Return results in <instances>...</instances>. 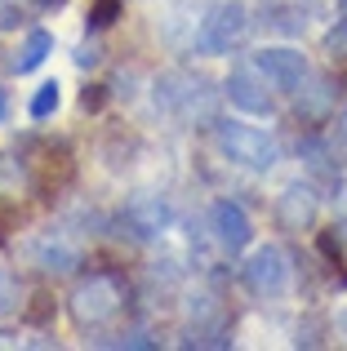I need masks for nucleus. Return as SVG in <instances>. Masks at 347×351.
Masks as SVG:
<instances>
[{
	"label": "nucleus",
	"mask_w": 347,
	"mask_h": 351,
	"mask_svg": "<svg viewBox=\"0 0 347 351\" xmlns=\"http://www.w3.org/2000/svg\"><path fill=\"white\" fill-rule=\"evenodd\" d=\"M130 223L139 227V236H152V232H160V227L169 223V209L160 205V200H134L130 205Z\"/></svg>",
	"instance_id": "10"
},
{
	"label": "nucleus",
	"mask_w": 347,
	"mask_h": 351,
	"mask_svg": "<svg viewBox=\"0 0 347 351\" xmlns=\"http://www.w3.org/2000/svg\"><path fill=\"white\" fill-rule=\"evenodd\" d=\"M245 23H250V14H245L241 5L209 9V18L200 23V32H196V49L200 53H232V45L245 36Z\"/></svg>",
	"instance_id": "4"
},
{
	"label": "nucleus",
	"mask_w": 347,
	"mask_h": 351,
	"mask_svg": "<svg viewBox=\"0 0 347 351\" xmlns=\"http://www.w3.org/2000/svg\"><path fill=\"white\" fill-rule=\"evenodd\" d=\"M14 307H18V280L9 271H0V316L14 311Z\"/></svg>",
	"instance_id": "14"
},
{
	"label": "nucleus",
	"mask_w": 347,
	"mask_h": 351,
	"mask_svg": "<svg viewBox=\"0 0 347 351\" xmlns=\"http://www.w3.org/2000/svg\"><path fill=\"white\" fill-rule=\"evenodd\" d=\"M36 263H40V271H71L76 254L67 245H36Z\"/></svg>",
	"instance_id": "11"
},
{
	"label": "nucleus",
	"mask_w": 347,
	"mask_h": 351,
	"mask_svg": "<svg viewBox=\"0 0 347 351\" xmlns=\"http://www.w3.org/2000/svg\"><path fill=\"white\" fill-rule=\"evenodd\" d=\"M254 67H259L276 89H285V94H298L303 80H307V58L298 49H289V45H272V49H263L259 58H254Z\"/></svg>",
	"instance_id": "5"
},
{
	"label": "nucleus",
	"mask_w": 347,
	"mask_h": 351,
	"mask_svg": "<svg viewBox=\"0 0 347 351\" xmlns=\"http://www.w3.org/2000/svg\"><path fill=\"white\" fill-rule=\"evenodd\" d=\"M325 45H330L334 58H339V53H347V18H339V27L330 32V40H325Z\"/></svg>",
	"instance_id": "15"
},
{
	"label": "nucleus",
	"mask_w": 347,
	"mask_h": 351,
	"mask_svg": "<svg viewBox=\"0 0 347 351\" xmlns=\"http://www.w3.org/2000/svg\"><path fill=\"white\" fill-rule=\"evenodd\" d=\"M5 116H9V94L0 89V120H5Z\"/></svg>",
	"instance_id": "18"
},
{
	"label": "nucleus",
	"mask_w": 347,
	"mask_h": 351,
	"mask_svg": "<svg viewBox=\"0 0 347 351\" xmlns=\"http://www.w3.org/2000/svg\"><path fill=\"white\" fill-rule=\"evenodd\" d=\"M316 209H321V200H316L312 187H285L276 200V223L285 232H307L316 223Z\"/></svg>",
	"instance_id": "8"
},
{
	"label": "nucleus",
	"mask_w": 347,
	"mask_h": 351,
	"mask_svg": "<svg viewBox=\"0 0 347 351\" xmlns=\"http://www.w3.org/2000/svg\"><path fill=\"white\" fill-rule=\"evenodd\" d=\"M214 138H218V147H223V156H232L236 165H250V169H272V165L280 160L276 138L254 129V125H241V120H223V125L214 129Z\"/></svg>",
	"instance_id": "1"
},
{
	"label": "nucleus",
	"mask_w": 347,
	"mask_h": 351,
	"mask_svg": "<svg viewBox=\"0 0 347 351\" xmlns=\"http://www.w3.org/2000/svg\"><path fill=\"white\" fill-rule=\"evenodd\" d=\"M209 227H214V240L227 249V254H241V249L254 240V223H250V214H245L236 200H214Z\"/></svg>",
	"instance_id": "6"
},
{
	"label": "nucleus",
	"mask_w": 347,
	"mask_h": 351,
	"mask_svg": "<svg viewBox=\"0 0 347 351\" xmlns=\"http://www.w3.org/2000/svg\"><path fill=\"white\" fill-rule=\"evenodd\" d=\"M116 18H121V0H94V9H89V27H94V32L112 27Z\"/></svg>",
	"instance_id": "13"
},
{
	"label": "nucleus",
	"mask_w": 347,
	"mask_h": 351,
	"mask_svg": "<svg viewBox=\"0 0 347 351\" xmlns=\"http://www.w3.org/2000/svg\"><path fill=\"white\" fill-rule=\"evenodd\" d=\"M80 107H85V112H98V107H103V85H89L85 94H80Z\"/></svg>",
	"instance_id": "17"
},
{
	"label": "nucleus",
	"mask_w": 347,
	"mask_h": 351,
	"mask_svg": "<svg viewBox=\"0 0 347 351\" xmlns=\"http://www.w3.org/2000/svg\"><path fill=\"white\" fill-rule=\"evenodd\" d=\"M259 76H254L250 67L232 71V76H227V98H232V107H241V112H250V116H272L276 112V98L267 94V85H263Z\"/></svg>",
	"instance_id": "7"
},
{
	"label": "nucleus",
	"mask_w": 347,
	"mask_h": 351,
	"mask_svg": "<svg viewBox=\"0 0 347 351\" xmlns=\"http://www.w3.org/2000/svg\"><path fill=\"white\" fill-rule=\"evenodd\" d=\"M245 285H250V293H259V298H280V293L289 289V263H285V254H280L276 245L254 249L250 263H245Z\"/></svg>",
	"instance_id": "3"
},
{
	"label": "nucleus",
	"mask_w": 347,
	"mask_h": 351,
	"mask_svg": "<svg viewBox=\"0 0 347 351\" xmlns=\"http://www.w3.org/2000/svg\"><path fill=\"white\" fill-rule=\"evenodd\" d=\"M58 80H45L40 89L32 94V120H49L53 112H58Z\"/></svg>",
	"instance_id": "12"
},
{
	"label": "nucleus",
	"mask_w": 347,
	"mask_h": 351,
	"mask_svg": "<svg viewBox=\"0 0 347 351\" xmlns=\"http://www.w3.org/2000/svg\"><path fill=\"white\" fill-rule=\"evenodd\" d=\"M98 58H103V49H98V45H80V49H76V67H94Z\"/></svg>",
	"instance_id": "16"
},
{
	"label": "nucleus",
	"mask_w": 347,
	"mask_h": 351,
	"mask_svg": "<svg viewBox=\"0 0 347 351\" xmlns=\"http://www.w3.org/2000/svg\"><path fill=\"white\" fill-rule=\"evenodd\" d=\"M121 302H125V293L112 276H89V280H80L76 293H71V316H76L80 325H98V320L116 316Z\"/></svg>",
	"instance_id": "2"
},
{
	"label": "nucleus",
	"mask_w": 347,
	"mask_h": 351,
	"mask_svg": "<svg viewBox=\"0 0 347 351\" xmlns=\"http://www.w3.org/2000/svg\"><path fill=\"white\" fill-rule=\"evenodd\" d=\"M49 53H53V36L45 32V27H32L27 40H23V49H18V58H14V71H36Z\"/></svg>",
	"instance_id": "9"
}]
</instances>
